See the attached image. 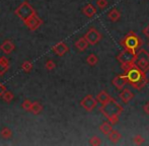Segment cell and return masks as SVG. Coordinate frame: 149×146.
Segmentation results:
<instances>
[{
    "label": "cell",
    "instance_id": "1",
    "mask_svg": "<svg viewBox=\"0 0 149 146\" xmlns=\"http://www.w3.org/2000/svg\"><path fill=\"white\" fill-rule=\"evenodd\" d=\"M123 70L128 79V84L131 85L133 88L140 90L147 84L148 78L146 76L145 72L142 69H140L136 63L124 68Z\"/></svg>",
    "mask_w": 149,
    "mask_h": 146
},
{
    "label": "cell",
    "instance_id": "2",
    "mask_svg": "<svg viewBox=\"0 0 149 146\" xmlns=\"http://www.w3.org/2000/svg\"><path fill=\"white\" fill-rule=\"evenodd\" d=\"M124 108L114 99H110L109 102L104 104H102V107H100V112L108 119V121L111 124L115 125L119 122V119L121 114L123 113Z\"/></svg>",
    "mask_w": 149,
    "mask_h": 146
},
{
    "label": "cell",
    "instance_id": "3",
    "mask_svg": "<svg viewBox=\"0 0 149 146\" xmlns=\"http://www.w3.org/2000/svg\"><path fill=\"white\" fill-rule=\"evenodd\" d=\"M121 46L124 49L138 52L140 48L143 46V40L141 39L135 32H129L123 39L121 40Z\"/></svg>",
    "mask_w": 149,
    "mask_h": 146
},
{
    "label": "cell",
    "instance_id": "4",
    "mask_svg": "<svg viewBox=\"0 0 149 146\" xmlns=\"http://www.w3.org/2000/svg\"><path fill=\"white\" fill-rule=\"evenodd\" d=\"M117 59H118V61L121 63L122 69H124V68L136 63V60H137V52L124 49L123 51L120 52V54L117 56Z\"/></svg>",
    "mask_w": 149,
    "mask_h": 146
},
{
    "label": "cell",
    "instance_id": "5",
    "mask_svg": "<svg viewBox=\"0 0 149 146\" xmlns=\"http://www.w3.org/2000/svg\"><path fill=\"white\" fill-rule=\"evenodd\" d=\"M137 66L142 69L144 72L149 70V53L146 50L140 49L137 52V60H136Z\"/></svg>",
    "mask_w": 149,
    "mask_h": 146
},
{
    "label": "cell",
    "instance_id": "6",
    "mask_svg": "<svg viewBox=\"0 0 149 146\" xmlns=\"http://www.w3.org/2000/svg\"><path fill=\"white\" fill-rule=\"evenodd\" d=\"M85 39L87 40V42L90 45H96L102 40V35L97 30H95L94 28H91L85 35Z\"/></svg>",
    "mask_w": 149,
    "mask_h": 146
},
{
    "label": "cell",
    "instance_id": "7",
    "mask_svg": "<svg viewBox=\"0 0 149 146\" xmlns=\"http://www.w3.org/2000/svg\"><path fill=\"white\" fill-rule=\"evenodd\" d=\"M96 105H97V99H94L92 95H86L81 102V106L88 112H91L96 107Z\"/></svg>",
    "mask_w": 149,
    "mask_h": 146
},
{
    "label": "cell",
    "instance_id": "8",
    "mask_svg": "<svg viewBox=\"0 0 149 146\" xmlns=\"http://www.w3.org/2000/svg\"><path fill=\"white\" fill-rule=\"evenodd\" d=\"M127 83H128V79H127V77H126L125 73L121 75H118V76H116L113 79V85H114L116 88L120 89V90L124 89V86H125Z\"/></svg>",
    "mask_w": 149,
    "mask_h": 146
},
{
    "label": "cell",
    "instance_id": "9",
    "mask_svg": "<svg viewBox=\"0 0 149 146\" xmlns=\"http://www.w3.org/2000/svg\"><path fill=\"white\" fill-rule=\"evenodd\" d=\"M119 97L121 99V101L123 102L124 104H128L129 102H131L134 97V93L132 92L130 89L125 88V89H122V91L120 92Z\"/></svg>",
    "mask_w": 149,
    "mask_h": 146
},
{
    "label": "cell",
    "instance_id": "10",
    "mask_svg": "<svg viewBox=\"0 0 149 146\" xmlns=\"http://www.w3.org/2000/svg\"><path fill=\"white\" fill-rule=\"evenodd\" d=\"M113 124H111L110 122H104L102 125H100V130L102 132V134L107 135V136H109V134H110L111 132H112L114 129H113Z\"/></svg>",
    "mask_w": 149,
    "mask_h": 146
},
{
    "label": "cell",
    "instance_id": "11",
    "mask_svg": "<svg viewBox=\"0 0 149 146\" xmlns=\"http://www.w3.org/2000/svg\"><path fill=\"white\" fill-rule=\"evenodd\" d=\"M111 99H112V97L104 90L100 91V92L97 93V95H96V99H97V102H100V104L107 103V102H109Z\"/></svg>",
    "mask_w": 149,
    "mask_h": 146
},
{
    "label": "cell",
    "instance_id": "12",
    "mask_svg": "<svg viewBox=\"0 0 149 146\" xmlns=\"http://www.w3.org/2000/svg\"><path fill=\"white\" fill-rule=\"evenodd\" d=\"M108 17H109V19H110L111 22H118V20L120 19V17H121V12H120L118 9L114 8V9H112L110 12H109Z\"/></svg>",
    "mask_w": 149,
    "mask_h": 146
},
{
    "label": "cell",
    "instance_id": "13",
    "mask_svg": "<svg viewBox=\"0 0 149 146\" xmlns=\"http://www.w3.org/2000/svg\"><path fill=\"white\" fill-rule=\"evenodd\" d=\"M121 138H122L121 133L117 130H113L112 132L109 134V139H110V141L112 143H118Z\"/></svg>",
    "mask_w": 149,
    "mask_h": 146
},
{
    "label": "cell",
    "instance_id": "14",
    "mask_svg": "<svg viewBox=\"0 0 149 146\" xmlns=\"http://www.w3.org/2000/svg\"><path fill=\"white\" fill-rule=\"evenodd\" d=\"M83 13L86 16H88V17H92L96 13V9L92 4H87L84 7V9H83Z\"/></svg>",
    "mask_w": 149,
    "mask_h": 146
},
{
    "label": "cell",
    "instance_id": "15",
    "mask_svg": "<svg viewBox=\"0 0 149 146\" xmlns=\"http://www.w3.org/2000/svg\"><path fill=\"white\" fill-rule=\"evenodd\" d=\"M88 44H89V43L87 42V40L85 39V38H84V39L82 38V39H80V40H79V41L76 43V47L78 48V49L80 50V51H83V50H85V49L87 48Z\"/></svg>",
    "mask_w": 149,
    "mask_h": 146
},
{
    "label": "cell",
    "instance_id": "16",
    "mask_svg": "<svg viewBox=\"0 0 149 146\" xmlns=\"http://www.w3.org/2000/svg\"><path fill=\"white\" fill-rule=\"evenodd\" d=\"M97 61H98L97 57H96L94 54H91V55H89L88 58H87V63H88L90 66H94L96 63H97Z\"/></svg>",
    "mask_w": 149,
    "mask_h": 146
},
{
    "label": "cell",
    "instance_id": "17",
    "mask_svg": "<svg viewBox=\"0 0 149 146\" xmlns=\"http://www.w3.org/2000/svg\"><path fill=\"white\" fill-rule=\"evenodd\" d=\"M133 142H134V144H136V145H142L145 142V139H144L141 135H136L133 138Z\"/></svg>",
    "mask_w": 149,
    "mask_h": 146
},
{
    "label": "cell",
    "instance_id": "18",
    "mask_svg": "<svg viewBox=\"0 0 149 146\" xmlns=\"http://www.w3.org/2000/svg\"><path fill=\"white\" fill-rule=\"evenodd\" d=\"M96 6L100 9H104L108 6V0H97L96 1Z\"/></svg>",
    "mask_w": 149,
    "mask_h": 146
},
{
    "label": "cell",
    "instance_id": "19",
    "mask_svg": "<svg viewBox=\"0 0 149 146\" xmlns=\"http://www.w3.org/2000/svg\"><path fill=\"white\" fill-rule=\"evenodd\" d=\"M90 144L94 145V146L100 145L102 144V140H100V138H98L97 136H93L91 139H90Z\"/></svg>",
    "mask_w": 149,
    "mask_h": 146
},
{
    "label": "cell",
    "instance_id": "20",
    "mask_svg": "<svg viewBox=\"0 0 149 146\" xmlns=\"http://www.w3.org/2000/svg\"><path fill=\"white\" fill-rule=\"evenodd\" d=\"M143 110H144V113H145V114L149 115V102L143 106Z\"/></svg>",
    "mask_w": 149,
    "mask_h": 146
},
{
    "label": "cell",
    "instance_id": "21",
    "mask_svg": "<svg viewBox=\"0 0 149 146\" xmlns=\"http://www.w3.org/2000/svg\"><path fill=\"white\" fill-rule=\"evenodd\" d=\"M143 34L145 35L146 37L148 38L149 39V24L147 26H146V28H144V30H143Z\"/></svg>",
    "mask_w": 149,
    "mask_h": 146
},
{
    "label": "cell",
    "instance_id": "22",
    "mask_svg": "<svg viewBox=\"0 0 149 146\" xmlns=\"http://www.w3.org/2000/svg\"><path fill=\"white\" fill-rule=\"evenodd\" d=\"M148 46H149V43H148Z\"/></svg>",
    "mask_w": 149,
    "mask_h": 146
}]
</instances>
